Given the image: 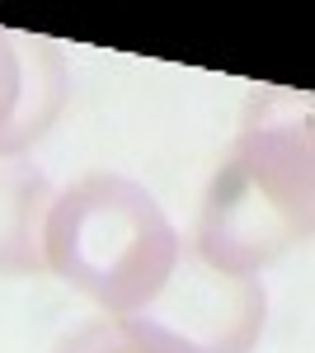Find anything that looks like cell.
Returning a JSON list of instances; mask_svg holds the SVG:
<instances>
[{"instance_id": "obj_1", "label": "cell", "mask_w": 315, "mask_h": 353, "mask_svg": "<svg viewBox=\"0 0 315 353\" xmlns=\"http://www.w3.org/2000/svg\"><path fill=\"white\" fill-rule=\"evenodd\" d=\"M315 212L311 99L268 85L250 94L236 141L207 179L188 250L221 273L254 278L306 245Z\"/></svg>"}, {"instance_id": "obj_2", "label": "cell", "mask_w": 315, "mask_h": 353, "mask_svg": "<svg viewBox=\"0 0 315 353\" xmlns=\"http://www.w3.org/2000/svg\"><path fill=\"white\" fill-rule=\"evenodd\" d=\"M184 236L151 193L128 174L90 170L52 193L43 259L66 288L123 321L170 283Z\"/></svg>"}, {"instance_id": "obj_3", "label": "cell", "mask_w": 315, "mask_h": 353, "mask_svg": "<svg viewBox=\"0 0 315 353\" xmlns=\"http://www.w3.org/2000/svg\"><path fill=\"white\" fill-rule=\"evenodd\" d=\"M268 325V292L259 278H240L203 264L184 245L170 283L123 330L151 353H254Z\"/></svg>"}, {"instance_id": "obj_4", "label": "cell", "mask_w": 315, "mask_h": 353, "mask_svg": "<svg viewBox=\"0 0 315 353\" xmlns=\"http://www.w3.org/2000/svg\"><path fill=\"white\" fill-rule=\"evenodd\" d=\"M71 104V61L61 43L0 28V156H24Z\"/></svg>"}, {"instance_id": "obj_5", "label": "cell", "mask_w": 315, "mask_h": 353, "mask_svg": "<svg viewBox=\"0 0 315 353\" xmlns=\"http://www.w3.org/2000/svg\"><path fill=\"white\" fill-rule=\"evenodd\" d=\"M52 208L48 174L24 156H0V278H38L43 259V226Z\"/></svg>"}, {"instance_id": "obj_6", "label": "cell", "mask_w": 315, "mask_h": 353, "mask_svg": "<svg viewBox=\"0 0 315 353\" xmlns=\"http://www.w3.org/2000/svg\"><path fill=\"white\" fill-rule=\"evenodd\" d=\"M52 353H151V349L141 339H132L128 330H123V321L94 316V321L76 325L71 334H61Z\"/></svg>"}]
</instances>
